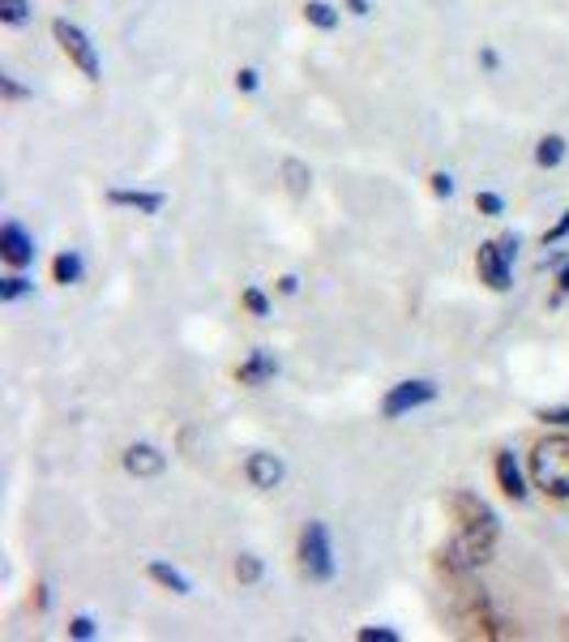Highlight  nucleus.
<instances>
[{
  "label": "nucleus",
  "instance_id": "nucleus-1",
  "mask_svg": "<svg viewBox=\"0 0 569 642\" xmlns=\"http://www.w3.org/2000/svg\"><path fill=\"white\" fill-rule=\"evenodd\" d=\"M449 514L458 522V540L437 557V565L449 569V574H462V569H476V565L492 562L497 531H501V527H497V514L488 510L476 492H454V497H449Z\"/></svg>",
  "mask_w": 569,
  "mask_h": 642
},
{
  "label": "nucleus",
  "instance_id": "nucleus-2",
  "mask_svg": "<svg viewBox=\"0 0 569 642\" xmlns=\"http://www.w3.org/2000/svg\"><path fill=\"white\" fill-rule=\"evenodd\" d=\"M531 480L544 497L569 501V438H544L531 450Z\"/></svg>",
  "mask_w": 569,
  "mask_h": 642
},
{
  "label": "nucleus",
  "instance_id": "nucleus-3",
  "mask_svg": "<svg viewBox=\"0 0 569 642\" xmlns=\"http://www.w3.org/2000/svg\"><path fill=\"white\" fill-rule=\"evenodd\" d=\"M300 574L309 583H325L334 578V553H330V535H325L322 522H309L300 531Z\"/></svg>",
  "mask_w": 569,
  "mask_h": 642
},
{
  "label": "nucleus",
  "instance_id": "nucleus-4",
  "mask_svg": "<svg viewBox=\"0 0 569 642\" xmlns=\"http://www.w3.org/2000/svg\"><path fill=\"white\" fill-rule=\"evenodd\" d=\"M518 253V236H501V241H484L476 253V270L480 283H488L492 291H505L510 287V262Z\"/></svg>",
  "mask_w": 569,
  "mask_h": 642
},
{
  "label": "nucleus",
  "instance_id": "nucleus-5",
  "mask_svg": "<svg viewBox=\"0 0 569 642\" xmlns=\"http://www.w3.org/2000/svg\"><path fill=\"white\" fill-rule=\"evenodd\" d=\"M52 35H56L60 52H65V56L78 65L86 78H90V81L99 78V52H94V43L86 40V31H81V26L65 22V18H56V22H52Z\"/></svg>",
  "mask_w": 569,
  "mask_h": 642
},
{
  "label": "nucleus",
  "instance_id": "nucleus-6",
  "mask_svg": "<svg viewBox=\"0 0 569 642\" xmlns=\"http://www.w3.org/2000/svg\"><path fill=\"white\" fill-rule=\"evenodd\" d=\"M433 399H437V386L433 381H399L386 395V402H381V416L386 420H399V416H406V411H415V407H424V402Z\"/></svg>",
  "mask_w": 569,
  "mask_h": 642
},
{
  "label": "nucleus",
  "instance_id": "nucleus-7",
  "mask_svg": "<svg viewBox=\"0 0 569 642\" xmlns=\"http://www.w3.org/2000/svg\"><path fill=\"white\" fill-rule=\"evenodd\" d=\"M244 476H248V484H253V488L270 492V488H279V484H283V458H275V454L257 450V454H248V463H244Z\"/></svg>",
  "mask_w": 569,
  "mask_h": 642
},
{
  "label": "nucleus",
  "instance_id": "nucleus-8",
  "mask_svg": "<svg viewBox=\"0 0 569 642\" xmlns=\"http://www.w3.org/2000/svg\"><path fill=\"white\" fill-rule=\"evenodd\" d=\"M0 257H4L9 266H18V270H22V266H31V262H35V241H31L18 223H4V228H0Z\"/></svg>",
  "mask_w": 569,
  "mask_h": 642
},
{
  "label": "nucleus",
  "instance_id": "nucleus-9",
  "mask_svg": "<svg viewBox=\"0 0 569 642\" xmlns=\"http://www.w3.org/2000/svg\"><path fill=\"white\" fill-rule=\"evenodd\" d=\"M163 467H167V458H163L155 445H129V450H124V472L137 476V480L159 476Z\"/></svg>",
  "mask_w": 569,
  "mask_h": 642
},
{
  "label": "nucleus",
  "instance_id": "nucleus-10",
  "mask_svg": "<svg viewBox=\"0 0 569 642\" xmlns=\"http://www.w3.org/2000/svg\"><path fill=\"white\" fill-rule=\"evenodd\" d=\"M275 373H279L275 356L257 347V352H248V361H244L241 368H236V381H241V386H266V381H270Z\"/></svg>",
  "mask_w": 569,
  "mask_h": 642
},
{
  "label": "nucleus",
  "instance_id": "nucleus-11",
  "mask_svg": "<svg viewBox=\"0 0 569 642\" xmlns=\"http://www.w3.org/2000/svg\"><path fill=\"white\" fill-rule=\"evenodd\" d=\"M497 484H501V492L510 497V501H523L527 497V484H523V472H518V463H514V454H497Z\"/></svg>",
  "mask_w": 569,
  "mask_h": 642
},
{
  "label": "nucleus",
  "instance_id": "nucleus-12",
  "mask_svg": "<svg viewBox=\"0 0 569 642\" xmlns=\"http://www.w3.org/2000/svg\"><path fill=\"white\" fill-rule=\"evenodd\" d=\"M112 206H129V210H142V214H159L163 210V193H137V189H112L108 193Z\"/></svg>",
  "mask_w": 569,
  "mask_h": 642
},
{
  "label": "nucleus",
  "instance_id": "nucleus-13",
  "mask_svg": "<svg viewBox=\"0 0 569 642\" xmlns=\"http://www.w3.org/2000/svg\"><path fill=\"white\" fill-rule=\"evenodd\" d=\"M150 578L159 583V587H167L171 596H189V578L180 574V569H171V565L163 562H150Z\"/></svg>",
  "mask_w": 569,
  "mask_h": 642
},
{
  "label": "nucleus",
  "instance_id": "nucleus-14",
  "mask_svg": "<svg viewBox=\"0 0 569 642\" xmlns=\"http://www.w3.org/2000/svg\"><path fill=\"white\" fill-rule=\"evenodd\" d=\"M561 159H566V137L553 133V137H544V142L535 146V163H539V167H557Z\"/></svg>",
  "mask_w": 569,
  "mask_h": 642
},
{
  "label": "nucleus",
  "instance_id": "nucleus-15",
  "mask_svg": "<svg viewBox=\"0 0 569 642\" xmlns=\"http://www.w3.org/2000/svg\"><path fill=\"white\" fill-rule=\"evenodd\" d=\"M52 279L65 283V287H69V283H78L81 279V257L78 253H60V257L52 262Z\"/></svg>",
  "mask_w": 569,
  "mask_h": 642
},
{
  "label": "nucleus",
  "instance_id": "nucleus-16",
  "mask_svg": "<svg viewBox=\"0 0 569 642\" xmlns=\"http://www.w3.org/2000/svg\"><path fill=\"white\" fill-rule=\"evenodd\" d=\"M304 18H309L317 31H334V26H338L334 4H325V0H309V4H304Z\"/></svg>",
  "mask_w": 569,
  "mask_h": 642
},
{
  "label": "nucleus",
  "instance_id": "nucleus-17",
  "mask_svg": "<svg viewBox=\"0 0 569 642\" xmlns=\"http://www.w3.org/2000/svg\"><path fill=\"white\" fill-rule=\"evenodd\" d=\"M283 176H287V189H291V193H304V189H309V167H304V163L287 159Z\"/></svg>",
  "mask_w": 569,
  "mask_h": 642
},
{
  "label": "nucleus",
  "instance_id": "nucleus-18",
  "mask_svg": "<svg viewBox=\"0 0 569 642\" xmlns=\"http://www.w3.org/2000/svg\"><path fill=\"white\" fill-rule=\"evenodd\" d=\"M0 18H4L9 26H22V22L31 18V4H26V0H0Z\"/></svg>",
  "mask_w": 569,
  "mask_h": 642
},
{
  "label": "nucleus",
  "instance_id": "nucleus-19",
  "mask_svg": "<svg viewBox=\"0 0 569 642\" xmlns=\"http://www.w3.org/2000/svg\"><path fill=\"white\" fill-rule=\"evenodd\" d=\"M31 291H35V283H26L22 275L0 283V300H4V305H9V300H22V296H31Z\"/></svg>",
  "mask_w": 569,
  "mask_h": 642
},
{
  "label": "nucleus",
  "instance_id": "nucleus-20",
  "mask_svg": "<svg viewBox=\"0 0 569 642\" xmlns=\"http://www.w3.org/2000/svg\"><path fill=\"white\" fill-rule=\"evenodd\" d=\"M257 578H261V562H257V557H241V562H236V583L253 587Z\"/></svg>",
  "mask_w": 569,
  "mask_h": 642
},
{
  "label": "nucleus",
  "instance_id": "nucleus-21",
  "mask_svg": "<svg viewBox=\"0 0 569 642\" xmlns=\"http://www.w3.org/2000/svg\"><path fill=\"white\" fill-rule=\"evenodd\" d=\"M244 309H248L253 318H266V313H270V300H266L257 287H248V291H244Z\"/></svg>",
  "mask_w": 569,
  "mask_h": 642
},
{
  "label": "nucleus",
  "instance_id": "nucleus-22",
  "mask_svg": "<svg viewBox=\"0 0 569 642\" xmlns=\"http://www.w3.org/2000/svg\"><path fill=\"white\" fill-rule=\"evenodd\" d=\"M476 210H480V214H501L505 201L497 198V193H476Z\"/></svg>",
  "mask_w": 569,
  "mask_h": 642
},
{
  "label": "nucleus",
  "instance_id": "nucleus-23",
  "mask_svg": "<svg viewBox=\"0 0 569 642\" xmlns=\"http://www.w3.org/2000/svg\"><path fill=\"white\" fill-rule=\"evenodd\" d=\"M539 420H548V424H566L569 429V407H539Z\"/></svg>",
  "mask_w": 569,
  "mask_h": 642
},
{
  "label": "nucleus",
  "instance_id": "nucleus-24",
  "mask_svg": "<svg viewBox=\"0 0 569 642\" xmlns=\"http://www.w3.org/2000/svg\"><path fill=\"white\" fill-rule=\"evenodd\" d=\"M69 634H74V639H94V621H90V617H74Z\"/></svg>",
  "mask_w": 569,
  "mask_h": 642
},
{
  "label": "nucleus",
  "instance_id": "nucleus-25",
  "mask_svg": "<svg viewBox=\"0 0 569 642\" xmlns=\"http://www.w3.org/2000/svg\"><path fill=\"white\" fill-rule=\"evenodd\" d=\"M566 236H569V210L561 214V223H557V228H548V232H544V244H557V241H566Z\"/></svg>",
  "mask_w": 569,
  "mask_h": 642
},
{
  "label": "nucleus",
  "instance_id": "nucleus-26",
  "mask_svg": "<svg viewBox=\"0 0 569 642\" xmlns=\"http://www.w3.org/2000/svg\"><path fill=\"white\" fill-rule=\"evenodd\" d=\"M433 193H437V198H449V193H454V180H449L446 171H433Z\"/></svg>",
  "mask_w": 569,
  "mask_h": 642
},
{
  "label": "nucleus",
  "instance_id": "nucleus-27",
  "mask_svg": "<svg viewBox=\"0 0 569 642\" xmlns=\"http://www.w3.org/2000/svg\"><path fill=\"white\" fill-rule=\"evenodd\" d=\"M360 642H399L394 630H360Z\"/></svg>",
  "mask_w": 569,
  "mask_h": 642
},
{
  "label": "nucleus",
  "instance_id": "nucleus-28",
  "mask_svg": "<svg viewBox=\"0 0 569 642\" xmlns=\"http://www.w3.org/2000/svg\"><path fill=\"white\" fill-rule=\"evenodd\" d=\"M257 69H241V74H236V86H241V90H257Z\"/></svg>",
  "mask_w": 569,
  "mask_h": 642
},
{
  "label": "nucleus",
  "instance_id": "nucleus-29",
  "mask_svg": "<svg viewBox=\"0 0 569 642\" xmlns=\"http://www.w3.org/2000/svg\"><path fill=\"white\" fill-rule=\"evenodd\" d=\"M279 291H283V296H295V291H300V279H295V275H283V279H279Z\"/></svg>",
  "mask_w": 569,
  "mask_h": 642
},
{
  "label": "nucleus",
  "instance_id": "nucleus-30",
  "mask_svg": "<svg viewBox=\"0 0 569 642\" xmlns=\"http://www.w3.org/2000/svg\"><path fill=\"white\" fill-rule=\"evenodd\" d=\"M0 86H4V95H9V99H22V95H26V90H22L13 78H0Z\"/></svg>",
  "mask_w": 569,
  "mask_h": 642
},
{
  "label": "nucleus",
  "instance_id": "nucleus-31",
  "mask_svg": "<svg viewBox=\"0 0 569 642\" xmlns=\"http://www.w3.org/2000/svg\"><path fill=\"white\" fill-rule=\"evenodd\" d=\"M347 9H352V13H360V18H365V13H368V0H347Z\"/></svg>",
  "mask_w": 569,
  "mask_h": 642
},
{
  "label": "nucleus",
  "instance_id": "nucleus-32",
  "mask_svg": "<svg viewBox=\"0 0 569 642\" xmlns=\"http://www.w3.org/2000/svg\"><path fill=\"white\" fill-rule=\"evenodd\" d=\"M557 283H561V291L569 296V266H561V279H557Z\"/></svg>",
  "mask_w": 569,
  "mask_h": 642
}]
</instances>
